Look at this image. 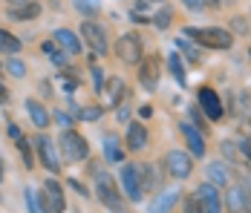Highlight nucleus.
<instances>
[{"mask_svg":"<svg viewBox=\"0 0 251 213\" xmlns=\"http://www.w3.org/2000/svg\"><path fill=\"white\" fill-rule=\"evenodd\" d=\"M185 35L194 38L200 47H208V49H228L234 44V35L228 29H220V26H185Z\"/></svg>","mask_w":251,"mask_h":213,"instance_id":"f257e3e1","label":"nucleus"},{"mask_svg":"<svg viewBox=\"0 0 251 213\" xmlns=\"http://www.w3.org/2000/svg\"><path fill=\"white\" fill-rule=\"evenodd\" d=\"M58 147H61V156H64L70 165L84 162V159L90 156V144H87V139H84L81 133H75V130H64L61 139H58Z\"/></svg>","mask_w":251,"mask_h":213,"instance_id":"f03ea898","label":"nucleus"},{"mask_svg":"<svg viewBox=\"0 0 251 213\" xmlns=\"http://www.w3.org/2000/svg\"><path fill=\"white\" fill-rule=\"evenodd\" d=\"M96 196L110 211H122V193L116 188V179L107 170H101V167H96Z\"/></svg>","mask_w":251,"mask_h":213,"instance_id":"7ed1b4c3","label":"nucleus"},{"mask_svg":"<svg viewBox=\"0 0 251 213\" xmlns=\"http://www.w3.org/2000/svg\"><path fill=\"white\" fill-rule=\"evenodd\" d=\"M145 44H142V38H139V32H127L122 35L119 41H116V55L130 64V67H136V64H142V58H145Z\"/></svg>","mask_w":251,"mask_h":213,"instance_id":"20e7f679","label":"nucleus"},{"mask_svg":"<svg viewBox=\"0 0 251 213\" xmlns=\"http://www.w3.org/2000/svg\"><path fill=\"white\" fill-rule=\"evenodd\" d=\"M41 208H44V213H64L67 211L64 188H61L55 179H47L44 188H41Z\"/></svg>","mask_w":251,"mask_h":213,"instance_id":"39448f33","label":"nucleus"},{"mask_svg":"<svg viewBox=\"0 0 251 213\" xmlns=\"http://www.w3.org/2000/svg\"><path fill=\"white\" fill-rule=\"evenodd\" d=\"M81 38H84L87 47L93 49V55H107L110 52V38H107V29L101 24L87 21V24L81 26Z\"/></svg>","mask_w":251,"mask_h":213,"instance_id":"423d86ee","label":"nucleus"},{"mask_svg":"<svg viewBox=\"0 0 251 213\" xmlns=\"http://www.w3.org/2000/svg\"><path fill=\"white\" fill-rule=\"evenodd\" d=\"M223 156L231 165L249 167L251 165V142L249 139H226L223 142Z\"/></svg>","mask_w":251,"mask_h":213,"instance_id":"0eeeda50","label":"nucleus"},{"mask_svg":"<svg viewBox=\"0 0 251 213\" xmlns=\"http://www.w3.org/2000/svg\"><path fill=\"white\" fill-rule=\"evenodd\" d=\"M35 147H38V159L41 165L47 167L50 173H61V156H58V147L50 136H38L35 139Z\"/></svg>","mask_w":251,"mask_h":213,"instance_id":"6e6552de","label":"nucleus"},{"mask_svg":"<svg viewBox=\"0 0 251 213\" xmlns=\"http://www.w3.org/2000/svg\"><path fill=\"white\" fill-rule=\"evenodd\" d=\"M122 188H125V196L139 202L145 193H142V167L139 165H122Z\"/></svg>","mask_w":251,"mask_h":213,"instance_id":"1a4fd4ad","label":"nucleus"},{"mask_svg":"<svg viewBox=\"0 0 251 213\" xmlns=\"http://www.w3.org/2000/svg\"><path fill=\"white\" fill-rule=\"evenodd\" d=\"M165 167L174 179H188L194 170V162H191V156H185V150H171L165 156Z\"/></svg>","mask_w":251,"mask_h":213,"instance_id":"9d476101","label":"nucleus"},{"mask_svg":"<svg viewBox=\"0 0 251 213\" xmlns=\"http://www.w3.org/2000/svg\"><path fill=\"white\" fill-rule=\"evenodd\" d=\"M226 205L231 213H246L251 208V193L246 185H228L226 190Z\"/></svg>","mask_w":251,"mask_h":213,"instance_id":"9b49d317","label":"nucleus"},{"mask_svg":"<svg viewBox=\"0 0 251 213\" xmlns=\"http://www.w3.org/2000/svg\"><path fill=\"white\" fill-rule=\"evenodd\" d=\"M197 98H200V113L205 118H211V121L223 118V104H220V98H217V93L211 87H202L197 93Z\"/></svg>","mask_w":251,"mask_h":213,"instance_id":"f8f14e48","label":"nucleus"},{"mask_svg":"<svg viewBox=\"0 0 251 213\" xmlns=\"http://www.w3.org/2000/svg\"><path fill=\"white\" fill-rule=\"evenodd\" d=\"M197 202H200V211L202 213H223V205H220V190L214 188V185H202V188H197Z\"/></svg>","mask_w":251,"mask_h":213,"instance_id":"ddd939ff","label":"nucleus"},{"mask_svg":"<svg viewBox=\"0 0 251 213\" xmlns=\"http://www.w3.org/2000/svg\"><path fill=\"white\" fill-rule=\"evenodd\" d=\"M159 70H162V61H159V55H148V58H142V64H139V81H142V87L156 90Z\"/></svg>","mask_w":251,"mask_h":213,"instance_id":"4468645a","label":"nucleus"},{"mask_svg":"<svg viewBox=\"0 0 251 213\" xmlns=\"http://www.w3.org/2000/svg\"><path fill=\"white\" fill-rule=\"evenodd\" d=\"M182 136H185V144H188V150H191V156H197L202 159L205 156V142H202V133L194 127V124H188V121H182Z\"/></svg>","mask_w":251,"mask_h":213,"instance_id":"2eb2a0df","label":"nucleus"},{"mask_svg":"<svg viewBox=\"0 0 251 213\" xmlns=\"http://www.w3.org/2000/svg\"><path fill=\"white\" fill-rule=\"evenodd\" d=\"M127 147L136 150V153L148 147V127L142 121H130V127H127Z\"/></svg>","mask_w":251,"mask_h":213,"instance_id":"dca6fc26","label":"nucleus"},{"mask_svg":"<svg viewBox=\"0 0 251 213\" xmlns=\"http://www.w3.org/2000/svg\"><path fill=\"white\" fill-rule=\"evenodd\" d=\"M176 202H179V190H162L151 202V213H171Z\"/></svg>","mask_w":251,"mask_h":213,"instance_id":"f3484780","label":"nucleus"},{"mask_svg":"<svg viewBox=\"0 0 251 213\" xmlns=\"http://www.w3.org/2000/svg\"><path fill=\"white\" fill-rule=\"evenodd\" d=\"M205 176H208V185H214V188H228V185H231L228 167L223 165V162H211V165L205 167Z\"/></svg>","mask_w":251,"mask_h":213,"instance_id":"a211bd4d","label":"nucleus"},{"mask_svg":"<svg viewBox=\"0 0 251 213\" xmlns=\"http://www.w3.org/2000/svg\"><path fill=\"white\" fill-rule=\"evenodd\" d=\"M55 44H61V49L70 52V55L81 52V38L75 32H70V29H55Z\"/></svg>","mask_w":251,"mask_h":213,"instance_id":"6ab92c4d","label":"nucleus"},{"mask_svg":"<svg viewBox=\"0 0 251 213\" xmlns=\"http://www.w3.org/2000/svg\"><path fill=\"white\" fill-rule=\"evenodd\" d=\"M41 15V3H35V0H29L24 6H12L9 9V18L12 21H35Z\"/></svg>","mask_w":251,"mask_h":213,"instance_id":"aec40b11","label":"nucleus"},{"mask_svg":"<svg viewBox=\"0 0 251 213\" xmlns=\"http://www.w3.org/2000/svg\"><path fill=\"white\" fill-rule=\"evenodd\" d=\"M26 113H29V118H32V124H35L38 130H44V127L50 124V118H52L41 101H26Z\"/></svg>","mask_w":251,"mask_h":213,"instance_id":"412c9836","label":"nucleus"},{"mask_svg":"<svg viewBox=\"0 0 251 213\" xmlns=\"http://www.w3.org/2000/svg\"><path fill=\"white\" fill-rule=\"evenodd\" d=\"M142 167V193H153L159 190V165H139Z\"/></svg>","mask_w":251,"mask_h":213,"instance_id":"4be33fe9","label":"nucleus"},{"mask_svg":"<svg viewBox=\"0 0 251 213\" xmlns=\"http://www.w3.org/2000/svg\"><path fill=\"white\" fill-rule=\"evenodd\" d=\"M104 93H107V98H110V104H113V107H116V104H125L127 98H130L122 78H110V84L104 87Z\"/></svg>","mask_w":251,"mask_h":213,"instance_id":"5701e85b","label":"nucleus"},{"mask_svg":"<svg viewBox=\"0 0 251 213\" xmlns=\"http://www.w3.org/2000/svg\"><path fill=\"white\" fill-rule=\"evenodd\" d=\"M41 52H44V55H50V58H52V64H58V67H64V64H70V58H73L70 52H64V49H58L55 44H52V41H44V44H41Z\"/></svg>","mask_w":251,"mask_h":213,"instance_id":"b1692460","label":"nucleus"},{"mask_svg":"<svg viewBox=\"0 0 251 213\" xmlns=\"http://www.w3.org/2000/svg\"><path fill=\"white\" fill-rule=\"evenodd\" d=\"M104 156H107V162H122L125 159V150L119 147V139L116 136H104Z\"/></svg>","mask_w":251,"mask_h":213,"instance_id":"393cba45","label":"nucleus"},{"mask_svg":"<svg viewBox=\"0 0 251 213\" xmlns=\"http://www.w3.org/2000/svg\"><path fill=\"white\" fill-rule=\"evenodd\" d=\"M0 52H6V55H18L21 52V41L15 35H9L6 29H0Z\"/></svg>","mask_w":251,"mask_h":213,"instance_id":"a878e982","label":"nucleus"},{"mask_svg":"<svg viewBox=\"0 0 251 213\" xmlns=\"http://www.w3.org/2000/svg\"><path fill=\"white\" fill-rule=\"evenodd\" d=\"M73 6H75L81 15H87V18H93V15H99L101 9V0H73Z\"/></svg>","mask_w":251,"mask_h":213,"instance_id":"bb28decb","label":"nucleus"},{"mask_svg":"<svg viewBox=\"0 0 251 213\" xmlns=\"http://www.w3.org/2000/svg\"><path fill=\"white\" fill-rule=\"evenodd\" d=\"M15 142H18V153H21V159H24V167L26 170H32V165H35V159H32V144L26 142L24 136L15 139Z\"/></svg>","mask_w":251,"mask_h":213,"instance_id":"cd10ccee","label":"nucleus"},{"mask_svg":"<svg viewBox=\"0 0 251 213\" xmlns=\"http://www.w3.org/2000/svg\"><path fill=\"white\" fill-rule=\"evenodd\" d=\"M168 67H171V72H174L176 84H185V70H182V61H179V55H176V52L168 55Z\"/></svg>","mask_w":251,"mask_h":213,"instance_id":"c85d7f7f","label":"nucleus"},{"mask_svg":"<svg viewBox=\"0 0 251 213\" xmlns=\"http://www.w3.org/2000/svg\"><path fill=\"white\" fill-rule=\"evenodd\" d=\"M24 199H26V208H29V213H44V208H41V202H38V193L32 188L24 190Z\"/></svg>","mask_w":251,"mask_h":213,"instance_id":"c756f323","label":"nucleus"},{"mask_svg":"<svg viewBox=\"0 0 251 213\" xmlns=\"http://www.w3.org/2000/svg\"><path fill=\"white\" fill-rule=\"evenodd\" d=\"M6 70L12 72V75H15V78H24V75H26V64H24V61H18V58H12V61H9V67H6Z\"/></svg>","mask_w":251,"mask_h":213,"instance_id":"7c9ffc66","label":"nucleus"},{"mask_svg":"<svg viewBox=\"0 0 251 213\" xmlns=\"http://www.w3.org/2000/svg\"><path fill=\"white\" fill-rule=\"evenodd\" d=\"M231 29H234L237 35H246V32H249V21H246V18H234V21H231Z\"/></svg>","mask_w":251,"mask_h":213,"instance_id":"2f4dec72","label":"nucleus"},{"mask_svg":"<svg viewBox=\"0 0 251 213\" xmlns=\"http://www.w3.org/2000/svg\"><path fill=\"white\" fill-rule=\"evenodd\" d=\"M55 121H58L64 130H73V116H67L64 110H58V113H55Z\"/></svg>","mask_w":251,"mask_h":213,"instance_id":"473e14b6","label":"nucleus"},{"mask_svg":"<svg viewBox=\"0 0 251 213\" xmlns=\"http://www.w3.org/2000/svg\"><path fill=\"white\" fill-rule=\"evenodd\" d=\"M101 113H104L101 107H90V110H84V113H81V118H84V121H99Z\"/></svg>","mask_w":251,"mask_h":213,"instance_id":"72a5a7b5","label":"nucleus"},{"mask_svg":"<svg viewBox=\"0 0 251 213\" xmlns=\"http://www.w3.org/2000/svg\"><path fill=\"white\" fill-rule=\"evenodd\" d=\"M153 24L159 26V29H165V26L171 24V9H165V12H159V15L153 18Z\"/></svg>","mask_w":251,"mask_h":213,"instance_id":"f704fd0d","label":"nucleus"},{"mask_svg":"<svg viewBox=\"0 0 251 213\" xmlns=\"http://www.w3.org/2000/svg\"><path fill=\"white\" fill-rule=\"evenodd\" d=\"M93 87H96L99 93H104V72H101L99 67H93Z\"/></svg>","mask_w":251,"mask_h":213,"instance_id":"c9c22d12","label":"nucleus"},{"mask_svg":"<svg viewBox=\"0 0 251 213\" xmlns=\"http://www.w3.org/2000/svg\"><path fill=\"white\" fill-rule=\"evenodd\" d=\"M191 118L197 121V124H194L197 130H205V127H208V121H205V116H202V113H200V110H197V107L191 110Z\"/></svg>","mask_w":251,"mask_h":213,"instance_id":"e433bc0d","label":"nucleus"},{"mask_svg":"<svg viewBox=\"0 0 251 213\" xmlns=\"http://www.w3.org/2000/svg\"><path fill=\"white\" fill-rule=\"evenodd\" d=\"M185 213H202V211H200V202H197V196H188V199H185Z\"/></svg>","mask_w":251,"mask_h":213,"instance_id":"4c0bfd02","label":"nucleus"},{"mask_svg":"<svg viewBox=\"0 0 251 213\" xmlns=\"http://www.w3.org/2000/svg\"><path fill=\"white\" fill-rule=\"evenodd\" d=\"M182 3H185L191 12H202V9H205V3H202V0H182Z\"/></svg>","mask_w":251,"mask_h":213,"instance_id":"58836bf2","label":"nucleus"},{"mask_svg":"<svg viewBox=\"0 0 251 213\" xmlns=\"http://www.w3.org/2000/svg\"><path fill=\"white\" fill-rule=\"evenodd\" d=\"M0 104H9V90L0 84Z\"/></svg>","mask_w":251,"mask_h":213,"instance_id":"ea45409f","label":"nucleus"},{"mask_svg":"<svg viewBox=\"0 0 251 213\" xmlns=\"http://www.w3.org/2000/svg\"><path fill=\"white\" fill-rule=\"evenodd\" d=\"M70 185H73V188H75L78 193H81V196H90V190L84 188V185H78V182H70Z\"/></svg>","mask_w":251,"mask_h":213,"instance_id":"a19ab883","label":"nucleus"},{"mask_svg":"<svg viewBox=\"0 0 251 213\" xmlns=\"http://www.w3.org/2000/svg\"><path fill=\"white\" fill-rule=\"evenodd\" d=\"M202 3H205V6H211V9H220V3H223V0H202Z\"/></svg>","mask_w":251,"mask_h":213,"instance_id":"79ce46f5","label":"nucleus"},{"mask_svg":"<svg viewBox=\"0 0 251 213\" xmlns=\"http://www.w3.org/2000/svg\"><path fill=\"white\" fill-rule=\"evenodd\" d=\"M6 3H12V6H24V3H29V0H6Z\"/></svg>","mask_w":251,"mask_h":213,"instance_id":"37998d69","label":"nucleus"},{"mask_svg":"<svg viewBox=\"0 0 251 213\" xmlns=\"http://www.w3.org/2000/svg\"><path fill=\"white\" fill-rule=\"evenodd\" d=\"M0 176H3V162H0Z\"/></svg>","mask_w":251,"mask_h":213,"instance_id":"c03bdc74","label":"nucleus"},{"mask_svg":"<svg viewBox=\"0 0 251 213\" xmlns=\"http://www.w3.org/2000/svg\"><path fill=\"white\" fill-rule=\"evenodd\" d=\"M113 213H122V211H113Z\"/></svg>","mask_w":251,"mask_h":213,"instance_id":"a18cd8bd","label":"nucleus"},{"mask_svg":"<svg viewBox=\"0 0 251 213\" xmlns=\"http://www.w3.org/2000/svg\"><path fill=\"white\" fill-rule=\"evenodd\" d=\"M249 58H251V49H249Z\"/></svg>","mask_w":251,"mask_h":213,"instance_id":"49530a36","label":"nucleus"},{"mask_svg":"<svg viewBox=\"0 0 251 213\" xmlns=\"http://www.w3.org/2000/svg\"><path fill=\"white\" fill-rule=\"evenodd\" d=\"M246 213H251V211H246Z\"/></svg>","mask_w":251,"mask_h":213,"instance_id":"de8ad7c7","label":"nucleus"}]
</instances>
